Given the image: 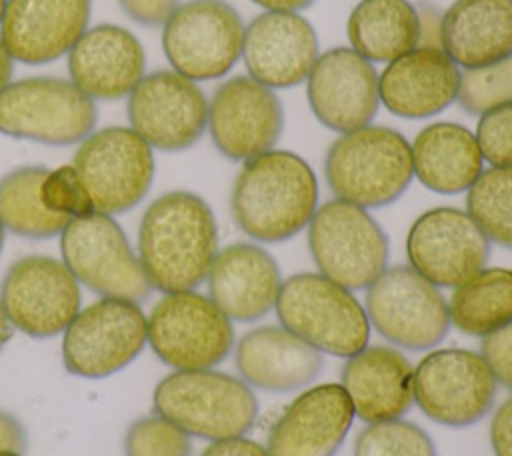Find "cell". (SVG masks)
<instances>
[{
    "mask_svg": "<svg viewBox=\"0 0 512 456\" xmlns=\"http://www.w3.org/2000/svg\"><path fill=\"white\" fill-rule=\"evenodd\" d=\"M244 26L226 0H188L162 26V50L178 74L194 82L216 80L242 58Z\"/></svg>",
    "mask_w": 512,
    "mask_h": 456,
    "instance_id": "8fae6325",
    "label": "cell"
},
{
    "mask_svg": "<svg viewBox=\"0 0 512 456\" xmlns=\"http://www.w3.org/2000/svg\"><path fill=\"white\" fill-rule=\"evenodd\" d=\"M364 310L384 340L404 350H430L450 330L448 302L440 288L406 266H388L368 288Z\"/></svg>",
    "mask_w": 512,
    "mask_h": 456,
    "instance_id": "30bf717a",
    "label": "cell"
},
{
    "mask_svg": "<svg viewBox=\"0 0 512 456\" xmlns=\"http://www.w3.org/2000/svg\"><path fill=\"white\" fill-rule=\"evenodd\" d=\"M316 208V174L290 150L272 148L242 162L230 192L236 226L264 244L294 238L308 226Z\"/></svg>",
    "mask_w": 512,
    "mask_h": 456,
    "instance_id": "7a4b0ae2",
    "label": "cell"
},
{
    "mask_svg": "<svg viewBox=\"0 0 512 456\" xmlns=\"http://www.w3.org/2000/svg\"><path fill=\"white\" fill-rule=\"evenodd\" d=\"M218 250L216 216L190 190L160 194L140 218L136 254L152 290H196L206 282Z\"/></svg>",
    "mask_w": 512,
    "mask_h": 456,
    "instance_id": "6da1fadb",
    "label": "cell"
},
{
    "mask_svg": "<svg viewBox=\"0 0 512 456\" xmlns=\"http://www.w3.org/2000/svg\"><path fill=\"white\" fill-rule=\"evenodd\" d=\"M414 178L436 194L466 192L484 170L474 132L456 122H432L410 142Z\"/></svg>",
    "mask_w": 512,
    "mask_h": 456,
    "instance_id": "f1b7e54d",
    "label": "cell"
},
{
    "mask_svg": "<svg viewBox=\"0 0 512 456\" xmlns=\"http://www.w3.org/2000/svg\"><path fill=\"white\" fill-rule=\"evenodd\" d=\"M324 178L334 198L366 210L388 206L414 178L410 142L380 124L344 132L326 150Z\"/></svg>",
    "mask_w": 512,
    "mask_h": 456,
    "instance_id": "3957f363",
    "label": "cell"
},
{
    "mask_svg": "<svg viewBox=\"0 0 512 456\" xmlns=\"http://www.w3.org/2000/svg\"><path fill=\"white\" fill-rule=\"evenodd\" d=\"M440 48L460 68L512 54V0H454L442 12Z\"/></svg>",
    "mask_w": 512,
    "mask_h": 456,
    "instance_id": "83f0119b",
    "label": "cell"
},
{
    "mask_svg": "<svg viewBox=\"0 0 512 456\" xmlns=\"http://www.w3.org/2000/svg\"><path fill=\"white\" fill-rule=\"evenodd\" d=\"M350 48L388 64L418 46V12L410 0H360L346 22Z\"/></svg>",
    "mask_w": 512,
    "mask_h": 456,
    "instance_id": "f546056e",
    "label": "cell"
},
{
    "mask_svg": "<svg viewBox=\"0 0 512 456\" xmlns=\"http://www.w3.org/2000/svg\"><path fill=\"white\" fill-rule=\"evenodd\" d=\"M4 4H6V0H0V20H2V12H4Z\"/></svg>",
    "mask_w": 512,
    "mask_h": 456,
    "instance_id": "681fc988",
    "label": "cell"
},
{
    "mask_svg": "<svg viewBox=\"0 0 512 456\" xmlns=\"http://www.w3.org/2000/svg\"><path fill=\"white\" fill-rule=\"evenodd\" d=\"M200 456H270L268 450L248 438V436H234V438H222V440H212Z\"/></svg>",
    "mask_w": 512,
    "mask_h": 456,
    "instance_id": "60d3db41",
    "label": "cell"
},
{
    "mask_svg": "<svg viewBox=\"0 0 512 456\" xmlns=\"http://www.w3.org/2000/svg\"><path fill=\"white\" fill-rule=\"evenodd\" d=\"M284 128L278 94L250 76L224 80L208 100L206 130L216 150L234 162H246L276 146Z\"/></svg>",
    "mask_w": 512,
    "mask_h": 456,
    "instance_id": "ac0fdd59",
    "label": "cell"
},
{
    "mask_svg": "<svg viewBox=\"0 0 512 456\" xmlns=\"http://www.w3.org/2000/svg\"><path fill=\"white\" fill-rule=\"evenodd\" d=\"M414 404L436 424L466 428L492 410L498 380L480 352L438 348L414 366Z\"/></svg>",
    "mask_w": 512,
    "mask_h": 456,
    "instance_id": "4fadbf2b",
    "label": "cell"
},
{
    "mask_svg": "<svg viewBox=\"0 0 512 456\" xmlns=\"http://www.w3.org/2000/svg\"><path fill=\"white\" fill-rule=\"evenodd\" d=\"M318 272L348 290H366L388 268V236L362 206L332 198L306 226Z\"/></svg>",
    "mask_w": 512,
    "mask_h": 456,
    "instance_id": "8992f818",
    "label": "cell"
},
{
    "mask_svg": "<svg viewBox=\"0 0 512 456\" xmlns=\"http://www.w3.org/2000/svg\"><path fill=\"white\" fill-rule=\"evenodd\" d=\"M320 56L318 36L300 12H268L244 26L242 60L248 76L272 88L304 84Z\"/></svg>",
    "mask_w": 512,
    "mask_h": 456,
    "instance_id": "ffe728a7",
    "label": "cell"
},
{
    "mask_svg": "<svg viewBox=\"0 0 512 456\" xmlns=\"http://www.w3.org/2000/svg\"><path fill=\"white\" fill-rule=\"evenodd\" d=\"M96 102L70 80L28 76L0 92V134L48 146L80 144L96 126Z\"/></svg>",
    "mask_w": 512,
    "mask_h": 456,
    "instance_id": "52a82bcc",
    "label": "cell"
},
{
    "mask_svg": "<svg viewBox=\"0 0 512 456\" xmlns=\"http://www.w3.org/2000/svg\"><path fill=\"white\" fill-rule=\"evenodd\" d=\"M354 418L342 384L310 386L274 422L266 450L270 456H336Z\"/></svg>",
    "mask_w": 512,
    "mask_h": 456,
    "instance_id": "7402d4cb",
    "label": "cell"
},
{
    "mask_svg": "<svg viewBox=\"0 0 512 456\" xmlns=\"http://www.w3.org/2000/svg\"><path fill=\"white\" fill-rule=\"evenodd\" d=\"M90 10L92 0H6L0 40L14 62L50 64L86 32Z\"/></svg>",
    "mask_w": 512,
    "mask_h": 456,
    "instance_id": "44dd1931",
    "label": "cell"
},
{
    "mask_svg": "<svg viewBox=\"0 0 512 456\" xmlns=\"http://www.w3.org/2000/svg\"><path fill=\"white\" fill-rule=\"evenodd\" d=\"M268 12H300L312 6L316 0H250Z\"/></svg>",
    "mask_w": 512,
    "mask_h": 456,
    "instance_id": "ee69618b",
    "label": "cell"
},
{
    "mask_svg": "<svg viewBox=\"0 0 512 456\" xmlns=\"http://www.w3.org/2000/svg\"><path fill=\"white\" fill-rule=\"evenodd\" d=\"M474 138L484 162L494 168H512V102L482 112Z\"/></svg>",
    "mask_w": 512,
    "mask_h": 456,
    "instance_id": "74e56055",
    "label": "cell"
},
{
    "mask_svg": "<svg viewBox=\"0 0 512 456\" xmlns=\"http://www.w3.org/2000/svg\"><path fill=\"white\" fill-rule=\"evenodd\" d=\"M490 446L494 456H512V396L492 414Z\"/></svg>",
    "mask_w": 512,
    "mask_h": 456,
    "instance_id": "ab89813d",
    "label": "cell"
},
{
    "mask_svg": "<svg viewBox=\"0 0 512 456\" xmlns=\"http://www.w3.org/2000/svg\"><path fill=\"white\" fill-rule=\"evenodd\" d=\"M206 284L208 298L232 322H254L274 310L282 274L262 246L234 242L218 250Z\"/></svg>",
    "mask_w": 512,
    "mask_h": 456,
    "instance_id": "cb8c5ba5",
    "label": "cell"
},
{
    "mask_svg": "<svg viewBox=\"0 0 512 456\" xmlns=\"http://www.w3.org/2000/svg\"><path fill=\"white\" fill-rule=\"evenodd\" d=\"M0 456H24L20 452H0Z\"/></svg>",
    "mask_w": 512,
    "mask_h": 456,
    "instance_id": "c3c4849f",
    "label": "cell"
},
{
    "mask_svg": "<svg viewBox=\"0 0 512 456\" xmlns=\"http://www.w3.org/2000/svg\"><path fill=\"white\" fill-rule=\"evenodd\" d=\"M62 262L78 284L102 298L144 300L152 286L114 216L90 212L60 232Z\"/></svg>",
    "mask_w": 512,
    "mask_h": 456,
    "instance_id": "9c48e42d",
    "label": "cell"
},
{
    "mask_svg": "<svg viewBox=\"0 0 512 456\" xmlns=\"http://www.w3.org/2000/svg\"><path fill=\"white\" fill-rule=\"evenodd\" d=\"M28 448V434L24 424L12 414L0 408V452H20Z\"/></svg>",
    "mask_w": 512,
    "mask_h": 456,
    "instance_id": "7bdbcfd3",
    "label": "cell"
},
{
    "mask_svg": "<svg viewBox=\"0 0 512 456\" xmlns=\"http://www.w3.org/2000/svg\"><path fill=\"white\" fill-rule=\"evenodd\" d=\"M352 456H438L430 434L404 418L366 424L354 440Z\"/></svg>",
    "mask_w": 512,
    "mask_h": 456,
    "instance_id": "836d02e7",
    "label": "cell"
},
{
    "mask_svg": "<svg viewBox=\"0 0 512 456\" xmlns=\"http://www.w3.org/2000/svg\"><path fill=\"white\" fill-rule=\"evenodd\" d=\"M10 336H12V324H10V320L2 308V302H0V352L6 346V342L10 340Z\"/></svg>",
    "mask_w": 512,
    "mask_h": 456,
    "instance_id": "bcb514c9",
    "label": "cell"
},
{
    "mask_svg": "<svg viewBox=\"0 0 512 456\" xmlns=\"http://www.w3.org/2000/svg\"><path fill=\"white\" fill-rule=\"evenodd\" d=\"M124 456H192V440L160 414L134 420L124 434Z\"/></svg>",
    "mask_w": 512,
    "mask_h": 456,
    "instance_id": "d590c367",
    "label": "cell"
},
{
    "mask_svg": "<svg viewBox=\"0 0 512 456\" xmlns=\"http://www.w3.org/2000/svg\"><path fill=\"white\" fill-rule=\"evenodd\" d=\"M4 234H6V228L0 222V254H2V248H4Z\"/></svg>",
    "mask_w": 512,
    "mask_h": 456,
    "instance_id": "7dc6e473",
    "label": "cell"
},
{
    "mask_svg": "<svg viewBox=\"0 0 512 456\" xmlns=\"http://www.w3.org/2000/svg\"><path fill=\"white\" fill-rule=\"evenodd\" d=\"M46 172L44 166H20L0 178V222L8 232L44 240L60 236L70 222L50 212L42 202L40 188Z\"/></svg>",
    "mask_w": 512,
    "mask_h": 456,
    "instance_id": "1f68e13d",
    "label": "cell"
},
{
    "mask_svg": "<svg viewBox=\"0 0 512 456\" xmlns=\"http://www.w3.org/2000/svg\"><path fill=\"white\" fill-rule=\"evenodd\" d=\"M96 212L116 216L136 208L154 180V150L128 126L92 130L74 154Z\"/></svg>",
    "mask_w": 512,
    "mask_h": 456,
    "instance_id": "7c38bea8",
    "label": "cell"
},
{
    "mask_svg": "<svg viewBox=\"0 0 512 456\" xmlns=\"http://www.w3.org/2000/svg\"><path fill=\"white\" fill-rule=\"evenodd\" d=\"M152 352L174 370L222 364L234 348L232 320L196 290L164 294L146 316Z\"/></svg>",
    "mask_w": 512,
    "mask_h": 456,
    "instance_id": "ba28073f",
    "label": "cell"
},
{
    "mask_svg": "<svg viewBox=\"0 0 512 456\" xmlns=\"http://www.w3.org/2000/svg\"><path fill=\"white\" fill-rule=\"evenodd\" d=\"M414 366L394 346H366L346 358L340 384L366 424L402 418L414 404Z\"/></svg>",
    "mask_w": 512,
    "mask_h": 456,
    "instance_id": "4316f807",
    "label": "cell"
},
{
    "mask_svg": "<svg viewBox=\"0 0 512 456\" xmlns=\"http://www.w3.org/2000/svg\"><path fill=\"white\" fill-rule=\"evenodd\" d=\"M42 202L44 206L68 220L94 212L92 198L72 164H64L46 172L42 180Z\"/></svg>",
    "mask_w": 512,
    "mask_h": 456,
    "instance_id": "8d00e7d4",
    "label": "cell"
},
{
    "mask_svg": "<svg viewBox=\"0 0 512 456\" xmlns=\"http://www.w3.org/2000/svg\"><path fill=\"white\" fill-rule=\"evenodd\" d=\"M274 310L280 326L320 354L348 358L370 342L364 304L320 272H298L282 280Z\"/></svg>",
    "mask_w": 512,
    "mask_h": 456,
    "instance_id": "5b68a950",
    "label": "cell"
},
{
    "mask_svg": "<svg viewBox=\"0 0 512 456\" xmlns=\"http://www.w3.org/2000/svg\"><path fill=\"white\" fill-rule=\"evenodd\" d=\"M466 212L488 242L512 250V168H486L466 190Z\"/></svg>",
    "mask_w": 512,
    "mask_h": 456,
    "instance_id": "d6a6232c",
    "label": "cell"
},
{
    "mask_svg": "<svg viewBox=\"0 0 512 456\" xmlns=\"http://www.w3.org/2000/svg\"><path fill=\"white\" fill-rule=\"evenodd\" d=\"M0 302L12 328L32 338H52L62 334L80 312L82 294L62 260L30 254L6 270Z\"/></svg>",
    "mask_w": 512,
    "mask_h": 456,
    "instance_id": "9a60e30c",
    "label": "cell"
},
{
    "mask_svg": "<svg viewBox=\"0 0 512 456\" xmlns=\"http://www.w3.org/2000/svg\"><path fill=\"white\" fill-rule=\"evenodd\" d=\"M154 412L188 436L222 440L246 436L258 416V398L240 378L214 368L174 370L152 394Z\"/></svg>",
    "mask_w": 512,
    "mask_h": 456,
    "instance_id": "277c9868",
    "label": "cell"
},
{
    "mask_svg": "<svg viewBox=\"0 0 512 456\" xmlns=\"http://www.w3.org/2000/svg\"><path fill=\"white\" fill-rule=\"evenodd\" d=\"M460 68L442 48L416 46L378 74L380 104L394 116L422 120L456 102Z\"/></svg>",
    "mask_w": 512,
    "mask_h": 456,
    "instance_id": "d4e9b609",
    "label": "cell"
},
{
    "mask_svg": "<svg viewBox=\"0 0 512 456\" xmlns=\"http://www.w3.org/2000/svg\"><path fill=\"white\" fill-rule=\"evenodd\" d=\"M12 72H14V58L0 40V92L12 82Z\"/></svg>",
    "mask_w": 512,
    "mask_h": 456,
    "instance_id": "f6af8a7d",
    "label": "cell"
},
{
    "mask_svg": "<svg viewBox=\"0 0 512 456\" xmlns=\"http://www.w3.org/2000/svg\"><path fill=\"white\" fill-rule=\"evenodd\" d=\"M456 102L472 116L512 102V54L486 66L460 70Z\"/></svg>",
    "mask_w": 512,
    "mask_h": 456,
    "instance_id": "e575fe53",
    "label": "cell"
},
{
    "mask_svg": "<svg viewBox=\"0 0 512 456\" xmlns=\"http://www.w3.org/2000/svg\"><path fill=\"white\" fill-rule=\"evenodd\" d=\"M314 118L338 134L372 124L378 108V72L350 46L320 52L306 78Z\"/></svg>",
    "mask_w": 512,
    "mask_h": 456,
    "instance_id": "d6986e66",
    "label": "cell"
},
{
    "mask_svg": "<svg viewBox=\"0 0 512 456\" xmlns=\"http://www.w3.org/2000/svg\"><path fill=\"white\" fill-rule=\"evenodd\" d=\"M418 46L440 48L442 40V12L430 2H418Z\"/></svg>",
    "mask_w": 512,
    "mask_h": 456,
    "instance_id": "b9f144b4",
    "label": "cell"
},
{
    "mask_svg": "<svg viewBox=\"0 0 512 456\" xmlns=\"http://www.w3.org/2000/svg\"><path fill=\"white\" fill-rule=\"evenodd\" d=\"M240 378L254 390L286 394L306 388L322 370V354L284 326H258L234 344Z\"/></svg>",
    "mask_w": 512,
    "mask_h": 456,
    "instance_id": "484cf974",
    "label": "cell"
},
{
    "mask_svg": "<svg viewBox=\"0 0 512 456\" xmlns=\"http://www.w3.org/2000/svg\"><path fill=\"white\" fill-rule=\"evenodd\" d=\"M146 344V314L140 304L100 298L80 308L64 330L62 362L74 376L106 378L134 362Z\"/></svg>",
    "mask_w": 512,
    "mask_h": 456,
    "instance_id": "5bb4252c",
    "label": "cell"
},
{
    "mask_svg": "<svg viewBox=\"0 0 512 456\" xmlns=\"http://www.w3.org/2000/svg\"><path fill=\"white\" fill-rule=\"evenodd\" d=\"M130 128L152 150L180 152L194 146L206 132L208 100L198 82L176 70H156L128 94Z\"/></svg>",
    "mask_w": 512,
    "mask_h": 456,
    "instance_id": "2e32d148",
    "label": "cell"
},
{
    "mask_svg": "<svg viewBox=\"0 0 512 456\" xmlns=\"http://www.w3.org/2000/svg\"><path fill=\"white\" fill-rule=\"evenodd\" d=\"M490 242L466 210L436 206L422 212L408 228V266L438 288H456L482 270Z\"/></svg>",
    "mask_w": 512,
    "mask_h": 456,
    "instance_id": "e0dca14e",
    "label": "cell"
},
{
    "mask_svg": "<svg viewBox=\"0 0 512 456\" xmlns=\"http://www.w3.org/2000/svg\"><path fill=\"white\" fill-rule=\"evenodd\" d=\"M450 326L466 336H490L512 324V270L482 268L452 288Z\"/></svg>",
    "mask_w": 512,
    "mask_h": 456,
    "instance_id": "4dcf8cb0",
    "label": "cell"
},
{
    "mask_svg": "<svg viewBox=\"0 0 512 456\" xmlns=\"http://www.w3.org/2000/svg\"><path fill=\"white\" fill-rule=\"evenodd\" d=\"M66 56L70 82L92 100L124 98L146 74L144 46L116 24L86 28Z\"/></svg>",
    "mask_w": 512,
    "mask_h": 456,
    "instance_id": "603a6c76",
    "label": "cell"
},
{
    "mask_svg": "<svg viewBox=\"0 0 512 456\" xmlns=\"http://www.w3.org/2000/svg\"><path fill=\"white\" fill-rule=\"evenodd\" d=\"M124 14L140 26L160 28L178 8V0H118Z\"/></svg>",
    "mask_w": 512,
    "mask_h": 456,
    "instance_id": "f35d334b",
    "label": "cell"
}]
</instances>
